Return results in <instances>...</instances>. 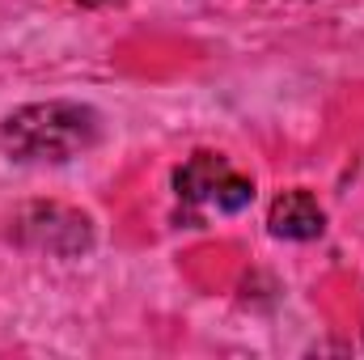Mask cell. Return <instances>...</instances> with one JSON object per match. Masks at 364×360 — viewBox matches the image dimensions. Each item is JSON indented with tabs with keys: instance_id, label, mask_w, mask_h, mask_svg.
Here are the masks:
<instances>
[{
	"instance_id": "1",
	"label": "cell",
	"mask_w": 364,
	"mask_h": 360,
	"mask_svg": "<svg viewBox=\"0 0 364 360\" xmlns=\"http://www.w3.org/2000/svg\"><path fill=\"white\" fill-rule=\"evenodd\" d=\"M97 140V115L77 102H34L4 119L0 144L13 162H68Z\"/></svg>"
},
{
	"instance_id": "2",
	"label": "cell",
	"mask_w": 364,
	"mask_h": 360,
	"mask_svg": "<svg viewBox=\"0 0 364 360\" xmlns=\"http://www.w3.org/2000/svg\"><path fill=\"white\" fill-rule=\"evenodd\" d=\"M182 203H208L216 212H242L255 199V182L237 174L220 153H195L174 174Z\"/></svg>"
},
{
	"instance_id": "3",
	"label": "cell",
	"mask_w": 364,
	"mask_h": 360,
	"mask_svg": "<svg viewBox=\"0 0 364 360\" xmlns=\"http://www.w3.org/2000/svg\"><path fill=\"white\" fill-rule=\"evenodd\" d=\"M267 229L284 242H314L326 229V212L309 191H284L267 212Z\"/></svg>"
},
{
	"instance_id": "4",
	"label": "cell",
	"mask_w": 364,
	"mask_h": 360,
	"mask_svg": "<svg viewBox=\"0 0 364 360\" xmlns=\"http://www.w3.org/2000/svg\"><path fill=\"white\" fill-rule=\"evenodd\" d=\"M73 4H81V9H102V4H114V0H73Z\"/></svg>"
}]
</instances>
